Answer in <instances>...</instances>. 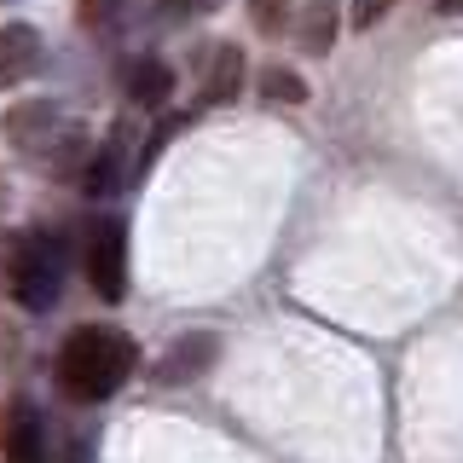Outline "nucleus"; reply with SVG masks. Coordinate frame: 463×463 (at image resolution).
<instances>
[{
    "label": "nucleus",
    "mask_w": 463,
    "mask_h": 463,
    "mask_svg": "<svg viewBox=\"0 0 463 463\" xmlns=\"http://www.w3.org/2000/svg\"><path fill=\"white\" fill-rule=\"evenodd\" d=\"M134 365H139V347H134L128 330H116V325H76L64 336V347H58L52 383H58L64 400L99 405V400H110L116 388L134 376Z\"/></svg>",
    "instance_id": "nucleus-1"
},
{
    "label": "nucleus",
    "mask_w": 463,
    "mask_h": 463,
    "mask_svg": "<svg viewBox=\"0 0 463 463\" xmlns=\"http://www.w3.org/2000/svg\"><path fill=\"white\" fill-rule=\"evenodd\" d=\"M0 296L24 313H47L64 296V250L47 232H12L0 243Z\"/></svg>",
    "instance_id": "nucleus-2"
},
{
    "label": "nucleus",
    "mask_w": 463,
    "mask_h": 463,
    "mask_svg": "<svg viewBox=\"0 0 463 463\" xmlns=\"http://www.w3.org/2000/svg\"><path fill=\"white\" fill-rule=\"evenodd\" d=\"M0 134H6V145L18 156H29V163H47V174H76V168H87L81 134L64 122V116H58V105H47V99L12 105L6 116H0Z\"/></svg>",
    "instance_id": "nucleus-3"
},
{
    "label": "nucleus",
    "mask_w": 463,
    "mask_h": 463,
    "mask_svg": "<svg viewBox=\"0 0 463 463\" xmlns=\"http://www.w3.org/2000/svg\"><path fill=\"white\" fill-rule=\"evenodd\" d=\"M87 284L99 289L105 301H122L128 296V226L116 214H99L87 226Z\"/></svg>",
    "instance_id": "nucleus-4"
},
{
    "label": "nucleus",
    "mask_w": 463,
    "mask_h": 463,
    "mask_svg": "<svg viewBox=\"0 0 463 463\" xmlns=\"http://www.w3.org/2000/svg\"><path fill=\"white\" fill-rule=\"evenodd\" d=\"M243 76H250V64H243V47L221 41V47H209V52H203V70H197V99H203V105H232V99L243 93Z\"/></svg>",
    "instance_id": "nucleus-5"
},
{
    "label": "nucleus",
    "mask_w": 463,
    "mask_h": 463,
    "mask_svg": "<svg viewBox=\"0 0 463 463\" xmlns=\"http://www.w3.org/2000/svg\"><path fill=\"white\" fill-rule=\"evenodd\" d=\"M41 58H47V47H41L35 24H0V93L24 87L41 70Z\"/></svg>",
    "instance_id": "nucleus-6"
},
{
    "label": "nucleus",
    "mask_w": 463,
    "mask_h": 463,
    "mask_svg": "<svg viewBox=\"0 0 463 463\" xmlns=\"http://www.w3.org/2000/svg\"><path fill=\"white\" fill-rule=\"evenodd\" d=\"M214 354H221V336H209V330H203V336H180L168 347V359L156 365V376H163V383H192V376H203L214 365Z\"/></svg>",
    "instance_id": "nucleus-7"
},
{
    "label": "nucleus",
    "mask_w": 463,
    "mask_h": 463,
    "mask_svg": "<svg viewBox=\"0 0 463 463\" xmlns=\"http://www.w3.org/2000/svg\"><path fill=\"white\" fill-rule=\"evenodd\" d=\"M0 446L6 463H47V440H41V417L29 405H12L6 423H0Z\"/></svg>",
    "instance_id": "nucleus-8"
},
{
    "label": "nucleus",
    "mask_w": 463,
    "mask_h": 463,
    "mask_svg": "<svg viewBox=\"0 0 463 463\" xmlns=\"http://www.w3.org/2000/svg\"><path fill=\"white\" fill-rule=\"evenodd\" d=\"M122 87H128V99H134L139 110H156L174 93V70L163 64V58H134L128 76H122Z\"/></svg>",
    "instance_id": "nucleus-9"
},
{
    "label": "nucleus",
    "mask_w": 463,
    "mask_h": 463,
    "mask_svg": "<svg viewBox=\"0 0 463 463\" xmlns=\"http://www.w3.org/2000/svg\"><path fill=\"white\" fill-rule=\"evenodd\" d=\"M336 24H342V12H336V0H313V6L307 12H301V47H307L313 58L318 52H330V47H336Z\"/></svg>",
    "instance_id": "nucleus-10"
},
{
    "label": "nucleus",
    "mask_w": 463,
    "mask_h": 463,
    "mask_svg": "<svg viewBox=\"0 0 463 463\" xmlns=\"http://www.w3.org/2000/svg\"><path fill=\"white\" fill-rule=\"evenodd\" d=\"M116 168H122V156H116V151H93V156H87V174H81L87 197H110L116 185H122V174H116Z\"/></svg>",
    "instance_id": "nucleus-11"
},
{
    "label": "nucleus",
    "mask_w": 463,
    "mask_h": 463,
    "mask_svg": "<svg viewBox=\"0 0 463 463\" xmlns=\"http://www.w3.org/2000/svg\"><path fill=\"white\" fill-rule=\"evenodd\" d=\"M260 93H267V99H279V105H284V99H289V105H301V99H307V81L272 64V70H260Z\"/></svg>",
    "instance_id": "nucleus-12"
},
{
    "label": "nucleus",
    "mask_w": 463,
    "mask_h": 463,
    "mask_svg": "<svg viewBox=\"0 0 463 463\" xmlns=\"http://www.w3.org/2000/svg\"><path fill=\"white\" fill-rule=\"evenodd\" d=\"M81 24L93 29V35H110L116 24H122V12H128V0H81Z\"/></svg>",
    "instance_id": "nucleus-13"
},
{
    "label": "nucleus",
    "mask_w": 463,
    "mask_h": 463,
    "mask_svg": "<svg viewBox=\"0 0 463 463\" xmlns=\"http://www.w3.org/2000/svg\"><path fill=\"white\" fill-rule=\"evenodd\" d=\"M388 6H394V0H354V29H376L388 18Z\"/></svg>",
    "instance_id": "nucleus-14"
},
{
    "label": "nucleus",
    "mask_w": 463,
    "mask_h": 463,
    "mask_svg": "<svg viewBox=\"0 0 463 463\" xmlns=\"http://www.w3.org/2000/svg\"><path fill=\"white\" fill-rule=\"evenodd\" d=\"M255 24L267 29V35H279V24H284V12H279V0H255Z\"/></svg>",
    "instance_id": "nucleus-15"
},
{
    "label": "nucleus",
    "mask_w": 463,
    "mask_h": 463,
    "mask_svg": "<svg viewBox=\"0 0 463 463\" xmlns=\"http://www.w3.org/2000/svg\"><path fill=\"white\" fill-rule=\"evenodd\" d=\"M440 12H452V18H463V0H434Z\"/></svg>",
    "instance_id": "nucleus-16"
},
{
    "label": "nucleus",
    "mask_w": 463,
    "mask_h": 463,
    "mask_svg": "<svg viewBox=\"0 0 463 463\" xmlns=\"http://www.w3.org/2000/svg\"><path fill=\"white\" fill-rule=\"evenodd\" d=\"M168 6H185V0H168Z\"/></svg>",
    "instance_id": "nucleus-17"
}]
</instances>
